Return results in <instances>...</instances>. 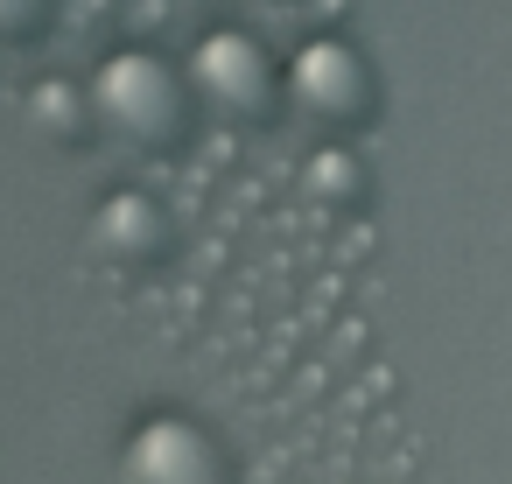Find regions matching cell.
<instances>
[{"label":"cell","instance_id":"cell-1","mask_svg":"<svg viewBox=\"0 0 512 484\" xmlns=\"http://www.w3.org/2000/svg\"><path fill=\"white\" fill-rule=\"evenodd\" d=\"M99 113H106L120 134H134V141H169V134L183 127V85H176V71H169L162 57L120 50V57H106V71H99Z\"/></svg>","mask_w":512,"mask_h":484},{"label":"cell","instance_id":"cell-2","mask_svg":"<svg viewBox=\"0 0 512 484\" xmlns=\"http://www.w3.org/2000/svg\"><path fill=\"white\" fill-rule=\"evenodd\" d=\"M288 99H295L302 113H316V120H358V113L372 106V71H365V57H358L351 43L316 36V43H302L295 64H288Z\"/></svg>","mask_w":512,"mask_h":484},{"label":"cell","instance_id":"cell-3","mask_svg":"<svg viewBox=\"0 0 512 484\" xmlns=\"http://www.w3.org/2000/svg\"><path fill=\"white\" fill-rule=\"evenodd\" d=\"M197 78H204V92H211L218 106H232V113H260V106L274 99V57H267L246 29L204 36V43H197Z\"/></svg>","mask_w":512,"mask_h":484},{"label":"cell","instance_id":"cell-4","mask_svg":"<svg viewBox=\"0 0 512 484\" xmlns=\"http://www.w3.org/2000/svg\"><path fill=\"white\" fill-rule=\"evenodd\" d=\"M50 29V0H0V43H29Z\"/></svg>","mask_w":512,"mask_h":484},{"label":"cell","instance_id":"cell-5","mask_svg":"<svg viewBox=\"0 0 512 484\" xmlns=\"http://www.w3.org/2000/svg\"><path fill=\"white\" fill-rule=\"evenodd\" d=\"M36 113H43V127L78 134V92H71V85H43V92H36Z\"/></svg>","mask_w":512,"mask_h":484}]
</instances>
